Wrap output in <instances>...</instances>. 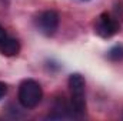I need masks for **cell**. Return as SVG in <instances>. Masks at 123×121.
Listing matches in <instances>:
<instances>
[{"mask_svg": "<svg viewBox=\"0 0 123 121\" xmlns=\"http://www.w3.org/2000/svg\"><path fill=\"white\" fill-rule=\"evenodd\" d=\"M85 78L83 76L74 73L69 77V88L72 94V110L73 113L82 116L86 111V97H85Z\"/></svg>", "mask_w": 123, "mask_h": 121, "instance_id": "6da1fadb", "label": "cell"}, {"mask_svg": "<svg viewBox=\"0 0 123 121\" xmlns=\"http://www.w3.org/2000/svg\"><path fill=\"white\" fill-rule=\"evenodd\" d=\"M19 101L25 108H34L43 97L42 87L34 80H25L19 86Z\"/></svg>", "mask_w": 123, "mask_h": 121, "instance_id": "7a4b0ae2", "label": "cell"}, {"mask_svg": "<svg viewBox=\"0 0 123 121\" xmlns=\"http://www.w3.org/2000/svg\"><path fill=\"white\" fill-rule=\"evenodd\" d=\"M36 26L44 36H53L59 27V14L55 10L42 11L36 19Z\"/></svg>", "mask_w": 123, "mask_h": 121, "instance_id": "3957f363", "label": "cell"}, {"mask_svg": "<svg viewBox=\"0 0 123 121\" xmlns=\"http://www.w3.org/2000/svg\"><path fill=\"white\" fill-rule=\"evenodd\" d=\"M94 30L100 37L109 38L120 30V24L116 19L110 17L109 13H103V14L99 16V19L96 22V26H94Z\"/></svg>", "mask_w": 123, "mask_h": 121, "instance_id": "277c9868", "label": "cell"}, {"mask_svg": "<svg viewBox=\"0 0 123 121\" xmlns=\"http://www.w3.org/2000/svg\"><path fill=\"white\" fill-rule=\"evenodd\" d=\"M20 51V44L16 38H10L7 37L1 44H0V53L7 56V57H12V56H16L17 53Z\"/></svg>", "mask_w": 123, "mask_h": 121, "instance_id": "5b68a950", "label": "cell"}, {"mask_svg": "<svg viewBox=\"0 0 123 121\" xmlns=\"http://www.w3.org/2000/svg\"><path fill=\"white\" fill-rule=\"evenodd\" d=\"M107 59L112 61H122L123 60V46H115L109 50Z\"/></svg>", "mask_w": 123, "mask_h": 121, "instance_id": "8992f818", "label": "cell"}, {"mask_svg": "<svg viewBox=\"0 0 123 121\" xmlns=\"http://www.w3.org/2000/svg\"><path fill=\"white\" fill-rule=\"evenodd\" d=\"M6 94H7V86H6L4 83L0 81V100H1Z\"/></svg>", "mask_w": 123, "mask_h": 121, "instance_id": "52a82bcc", "label": "cell"}, {"mask_svg": "<svg viewBox=\"0 0 123 121\" xmlns=\"http://www.w3.org/2000/svg\"><path fill=\"white\" fill-rule=\"evenodd\" d=\"M6 38H7V34H6V30H4V29H3V27L0 26V44H1V43H3V41L6 40Z\"/></svg>", "mask_w": 123, "mask_h": 121, "instance_id": "ba28073f", "label": "cell"}]
</instances>
